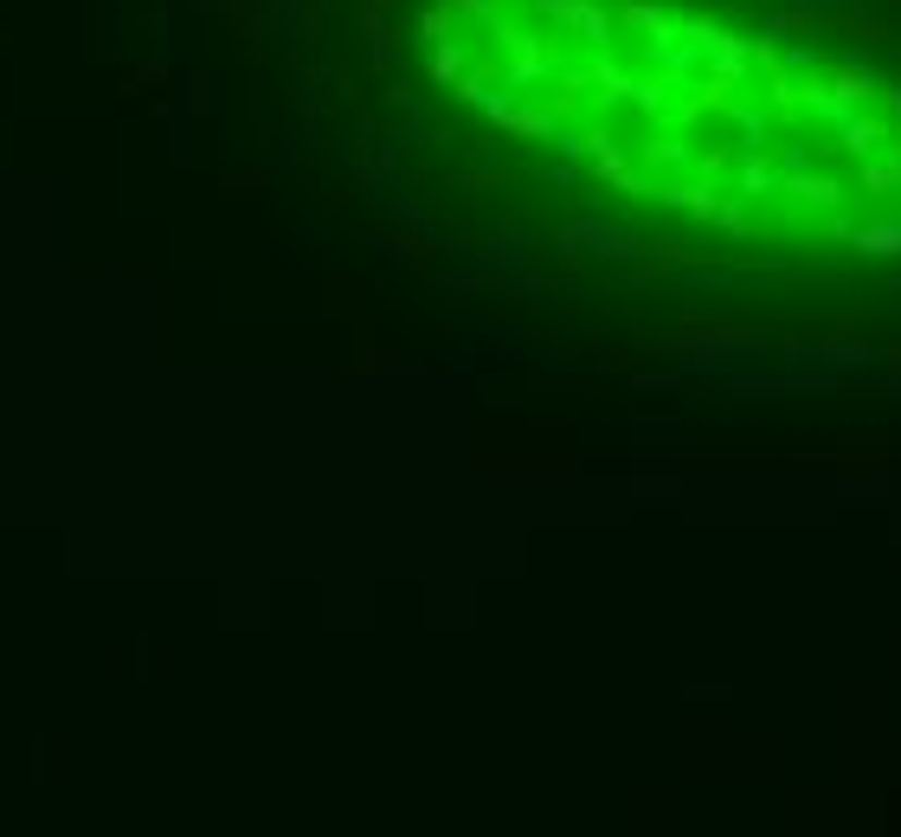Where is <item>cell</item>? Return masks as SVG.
Wrapping results in <instances>:
<instances>
[{"mask_svg": "<svg viewBox=\"0 0 901 837\" xmlns=\"http://www.w3.org/2000/svg\"><path fill=\"white\" fill-rule=\"evenodd\" d=\"M677 354H754L766 342V329H747V323H728V316H683L677 323Z\"/></svg>", "mask_w": 901, "mask_h": 837, "instance_id": "obj_1", "label": "cell"}, {"mask_svg": "<svg viewBox=\"0 0 901 837\" xmlns=\"http://www.w3.org/2000/svg\"><path fill=\"white\" fill-rule=\"evenodd\" d=\"M876 97V77L863 65H837L831 71V90H818V110H831V117H850L856 104H869Z\"/></svg>", "mask_w": 901, "mask_h": 837, "instance_id": "obj_2", "label": "cell"}, {"mask_svg": "<svg viewBox=\"0 0 901 837\" xmlns=\"http://www.w3.org/2000/svg\"><path fill=\"white\" fill-rule=\"evenodd\" d=\"M825 33L856 39V46H882V39H889V20H882V13H863V7H831V13H825Z\"/></svg>", "mask_w": 901, "mask_h": 837, "instance_id": "obj_3", "label": "cell"}, {"mask_svg": "<svg viewBox=\"0 0 901 837\" xmlns=\"http://www.w3.org/2000/svg\"><path fill=\"white\" fill-rule=\"evenodd\" d=\"M896 130H889V110L882 117H843V155H869L876 142H889Z\"/></svg>", "mask_w": 901, "mask_h": 837, "instance_id": "obj_4", "label": "cell"}, {"mask_svg": "<svg viewBox=\"0 0 901 837\" xmlns=\"http://www.w3.org/2000/svg\"><path fill=\"white\" fill-rule=\"evenodd\" d=\"M619 20L631 26V33H650L657 46H663V39L677 33V20H670L663 7H650V0H624V7H619Z\"/></svg>", "mask_w": 901, "mask_h": 837, "instance_id": "obj_5", "label": "cell"}, {"mask_svg": "<svg viewBox=\"0 0 901 837\" xmlns=\"http://www.w3.org/2000/svg\"><path fill=\"white\" fill-rule=\"evenodd\" d=\"M799 39V33H825V7H779L772 20H766V39Z\"/></svg>", "mask_w": 901, "mask_h": 837, "instance_id": "obj_6", "label": "cell"}, {"mask_svg": "<svg viewBox=\"0 0 901 837\" xmlns=\"http://www.w3.org/2000/svg\"><path fill=\"white\" fill-rule=\"evenodd\" d=\"M786 194H799V201H812V207H837V201H843V187L825 181V174H786Z\"/></svg>", "mask_w": 901, "mask_h": 837, "instance_id": "obj_7", "label": "cell"}, {"mask_svg": "<svg viewBox=\"0 0 901 837\" xmlns=\"http://www.w3.org/2000/svg\"><path fill=\"white\" fill-rule=\"evenodd\" d=\"M850 239H856V252H876V258H901V226H856Z\"/></svg>", "mask_w": 901, "mask_h": 837, "instance_id": "obj_8", "label": "cell"}, {"mask_svg": "<svg viewBox=\"0 0 901 837\" xmlns=\"http://www.w3.org/2000/svg\"><path fill=\"white\" fill-rule=\"evenodd\" d=\"M663 201H670V207H690L695 219H715V207H721L715 187H702V181H690V187H663Z\"/></svg>", "mask_w": 901, "mask_h": 837, "instance_id": "obj_9", "label": "cell"}, {"mask_svg": "<svg viewBox=\"0 0 901 837\" xmlns=\"http://www.w3.org/2000/svg\"><path fill=\"white\" fill-rule=\"evenodd\" d=\"M863 187H869V194H889V187H901V155L869 161V168H863Z\"/></svg>", "mask_w": 901, "mask_h": 837, "instance_id": "obj_10", "label": "cell"}, {"mask_svg": "<svg viewBox=\"0 0 901 837\" xmlns=\"http://www.w3.org/2000/svg\"><path fill=\"white\" fill-rule=\"evenodd\" d=\"M464 71V52L451 46V39H438V52H431V77H458Z\"/></svg>", "mask_w": 901, "mask_h": 837, "instance_id": "obj_11", "label": "cell"}, {"mask_svg": "<svg viewBox=\"0 0 901 837\" xmlns=\"http://www.w3.org/2000/svg\"><path fill=\"white\" fill-rule=\"evenodd\" d=\"M451 20H458V7H451V0H445V7H431V13H425V39H445V33H451Z\"/></svg>", "mask_w": 901, "mask_h": 837, "instance_id": "obj_12", "label": "cell"}, {"mask_svg": "<svg viewBox=\"0 0 901 837\" xmlns=\"http://www.w3.org/2000/svg\"><path fill=\"white\" fill-rule=\"evenodd\" d=\"M219 187H232V194H252V187H265V174H239V168H232V174H219Z\"/></svg>", "mask_w": 901, "mask_h": 837, "instance_id": "obj_13", "label": "cell"}, {"mask_svg": "<svg viewBox=\"0 0 901 837\" xmlns=\"http://www.w3.org/2000/svg\"><path fill=\"white\" fill-rule=\"evenodd\" d=\"M451 7H458V13H477V7H484L489 13V0H451Z\"/></svg>", "mask_w": 901, "mask_h": 837, "instance_id": "obj_14", "label": "cell"}]
</instances>
